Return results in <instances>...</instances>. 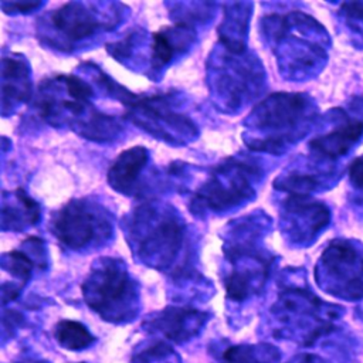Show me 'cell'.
I'll return each mask as SVG.
<instances>
[{"instance_id": "6da1fadb", "label": "cell", "mask_w": 363, "mask_h": 363, "mask_svg": "<svg viewBox=\"0 0 363 363\" xmlns=\"http://www.w3.org/2000/svg\"><path fill=\"white\" fill-rule=\"evenodd\" d=\"M312 118V104L305 95L277 92L259 102L250 115L247 145L251 149L278 153L302 138Z\"/></svg>"}, {"instance_id": "7a4b0ae2", "label": "cell", "mask_w": 363, "mask_h": 363, "mask_svg": "<svg viewBox=\"0 0 363 363\" xmlns=\"http://www.w3.org/2000/svg\"><path fill=\"white\" fill-rule=\"evenodd\" d=\"M84 299L102 319L128 322L138 313L139 295L121 259H99L82 285Z\"/></svg>"}, {"instance_id": "3957f363", "label": "cell", "mask_w": 363, "mask_h": 363, "mask_svg": "<svg viewBox=\"0 0 363 363\" xmlns=\"http://www.w3.org/2000/svg\"><path fill=\"white\" fill-rule=\"evenodd\" d=\"M133 225L135 251L140 259L160 269L174 262L184 241V228L177 214L155 206L140 207Z\"/></svg>"}, {"instance_id": "277c9868", "label": "cell", "mask_w": 363, "mask_h": 363, "mask_svg": "<svg viewBox=\"0 0 363 363\" xmlns=\"http://www.w3.org/2000/svg\"><path fill=\"white\" fill-rule=\"evenodd\" d=\"M274 306V315L282 323L279 330L286 336H294L298 342L302 330V345H312L319 336L333 329L335 308L305 289L294 288L285 291Z\"/></svg>"}, {"instance_id": "5b68a950", "label": "cell", "mask_w": 363, "mask_h": 363, "mask_svg": "<svg viewBox=\"0 0 363 363\" xmlns=\"http://www.w3.org/2000/svg\"><path fill=\"white\" fill-rule=\"evenodd\" d=\"M316 281L343 299L363 298V252L349 241H333L316 267Z\"/></svg>"}, {"instance_id": "8992f818", "label": "cell", "mask_w": 363, "mask_h": 363, "mask_svg": "<svg viewBox=\"0 0 363 363\" xmlns=\"http://www.w3.org/2000/svg\"><path fill=\"white\" fill-rule=\"evenodd\" d=\"M51 231L62 245L78 251L106 240L111 224L98 206L85 200H74L52 217Z\"/></svg>"}, {"instance_id": "52a82bcc", "label": "cell", "mask_w": 363, "mask_h": 363, "mask_svg": "<svg viewBox=\"0 0 363 363\" xmlns=\"http://www.w3.org/2000/svg\"><path fill=\"white\" fill-rule=\"evenodd\" d=\"M257 169L244 160H227L194 196V204L204 210L221 211L234 207L254 194Z\"/></svg>"}, {"instance_id": "ba28073f", "label": "cell", "mask_w": 363, "mask_h": 363, "mask_svg": "<svg viewBox=\"0 0 363 363\" xmlns=\"http://www.w3.org/2000/svg\"><path fill=\"white\" fill-rule=\"evenodd\" d=\"M95 7L96 4L71 1L54 10L47 24V30L54 35L45 38V41L61 50H69L99 30H111L119 20V14L102 18L101 11Z\"/></svg>"}, {"instance_id": "9c48e42d", "label": "cell", "mask_w": 363, "mask_h": 363, "mask_svg": "<svg viewBox=\"0 0 363 363\" xmlns=\"http://www.w3.org/2000/svg\"><path fill=\"white\" fill-rule=\"evenodd\" d=\"M132 119L146 132L169 143H184L197 135V129L187 116L173 111L164 95L135 98L126 105Z\"/></svg>"}, {"instance_id": "30bf717a", "label": "cell", "mask_w": 363, "mask_h": 363, "mask_svg": "<svg viewBox=\"0 0 363 363\" xmlns=\"http://www.w3.org/2000/svg\"><path fill=\"white\" fill-rule=\"evenodd\" d=\"M230 55L227 58V67H221L224 69H217L216 88L220 96L224 98L227 105H240L244 104V98L251 96L254 86L262 81L259 68L254 67L251 60L244 58V55Z\"/></svg>"}, {"instance_id": "8fae6325", "label": "cell", "mask_w": 363, "mask_h": 363, "mask_svg": "<svg viewBox=\"0 0 363 363\" xmlns=\"http://www.w3.org/2000/svg\"><path fill=\"white\" fill-rule=\"evenodd\" d=\"M206 323V313L187 306H167L146 325L150 330L159 332L167 340L186 342L196 336Z\"/></svg>"}, {"instance_id": "7c38bea8", "label": "cell", "mask_w": 363, "mask_h": 363, "mask_svg": "<svg viewBox=\"0 0 363 363\" xmlns=\"http://www.w3.org/2000/svg\"><path fill=\"white\" fill-rule=\"evenodd\" d=\"M285 218L294 240H313L316 233L328 223L329 213L319 203L306 201L302 196H295L285 203Z\"/></svg>"}, {"instance_id": "4fadbf2b", "label": "cell", "mask_w": 363, "mask_h": 363, "mask_svg": "<svg viewBox=\"0 0 363 363\" xmlns=\"http://www.w3.org/2000/svg\"><path fill=\"white\" fill-rule=\"evenodd\" d=\"M362 135L363 122L360 119H352L345 113H339L336 126L329 133L312 139L309 146L320 157L336 159L352 149Z\"/></svg>"}, {"instance_id": "5bb4252c", "label": "cell", "mask_w": 363, "mask_h": 363, "mask_svg": "<svg viewBox=\"0 0 363 363\" xmlns=\"http://www.w3.org/2000/svg\"><path fill=\"white\" fill-rule=\"evenodd\" d=\"M147 157L149 153L143 146H133L123 150L109 167V186L122 194L133 193L138 179L147 163Z\"/></svg>"}, {"instance_id": "9a60e30c", "label": "cell", "mask_w": 363, "mask_h": 363, "mask_svg": "<svg viewBox=\"0 0 363 363\" xmlns=\"http://www.w3.org/2000/svg\"><path fill=\"white\" fill-rule=\"evenodd\" d=\"M3 112L7 105L26 102L31 95L30 69L24 58L10 55L3 58Z\"/></svg>"}, {"instance_id": "2e32d148", "label": "cell", "mask_w": 363, "mask_h": 363, "mask_svg": "<svg viewBox=\"0 0 363 363\" xmlns=\"http://www.w3.org/2000/svg\"><path fill=\"white\" fill-rule=\"evenodd\" d=\"M228 10L224 11V20L218 28L220 40L231 54H242L245 50V33L247 23L251 17V11L245 3L228 4Z\"/></svg>"}, {"instance_id": "e0dca14e", "label": "cell", "mask_w": 363, "mask_h": 363, "mask_svg": "<svg viewBox=\"0 0 363 363\" xmlns=\"http://www.w3.org/2000/svg\"><path fill=\"white\" fill-rule=\"evenodd\" d=\"M10 203L3 201L1 224L7 230H24L27 225H34L40 220L38 204L26 194L23 189H17L10 197Z\"/></svg>"}, {"instance_id": "ac0fdd59", "label": "cell", "mask_w": 363, "mask_h": 363, "mask_svg": "<svg viewBox=\"0 0 363 363\" xmlns=\"http://www.w3.org/2000/svg\"><path fill=\"white\" fill-rule=\"evenodd\" d=\"M279 352L271 345H238L224 350L221 363H278Z\"/></svg>"}, {"instance_id": "d6986e66", "label": "cell", "mask_w": 363, "mask_h": 363, "mask_svg": "<svg viewBox=\"0 0 363 363\" xmlns=\"http://www.w3.org/2000/svg\"><path fill=\"white\" fill-rule=\"evenodd\" d=\"M54 336L57 342L68 350H81L91 346L95 337L79 322L61 320L54 328Z\"/></svg>"}, {"instance_id": "ffe728a7", "label": "cell", "mask_w": 363, "mask_h": 363, "mask_svg": "<svg viewBox=\"0 0 363 363\" xmlns=\"http://www.w3.org/2000/svg\"><path fill=\"white\" fill-rule=\"evenodd\" d=\"M38 264L35 258L27 252V250H13L4 254L3 268L7 269L13 277L18 278L21 285L31 277L33 268Z\"/></svg>"}, {"instance_id": "44dd1931", "label": "cell", "mask_w": 363, "mask_h": 363, "mask_svg": "<svg viewBox=\"0 0 363 363\" xmlns=\"http://www.w3.org/2000/svg\"><path fill=\"white\" fill-rule=\"evenodd\" d=\"M349 176H350L352 184L357 190L363 191V156L354 159V162L350 164Z\"/></svg>"}, {"instance_id": "7402d4cb", "label": "cell", "mask_w": 363, "mask_h": 363, "mask_svg": "<svg viewBox=\"0 0 363 363\" xmlns=\"http://www.w3.org/2000/svg\"><path fill=\"white\" fill-rule=\"evenodd\" d=\"M41 3L40 1H13V3H6L3 1L1 3V7L3 10L7 13L9 10H11L13 13H28V11H33L35 10L37 7H40Z\"/></svg>"}, {"instance_id": "603a6c76", "label": "cell", "mask_w": 363, "mask_h": 363, "mask_svg": "<svg viewBox=\"0 0 363 363\" xmlns=\"http://www.w3.org/2000/svg\"><path fill=\"white\" fill-rule=\"evenodd\" d=\"M288 363H326L322 357L316 356V354H312V353H303V354H299L296 357H294L291 362Z\"/></svg>"}, {"instance_id": "cb8c5ba5", "label": "cell", "mask_w": 363, "mask_h": 363, "mask_svg": "<svg viewBox=\"0 0 363 363\" xmlns=\"http://www.w3.org/2000/svg\"><path fill=\"white\" fill-rule=\"evenodd\" d=\"M21 363H45V362H21Z\"/></svg>"}]
</instances>
